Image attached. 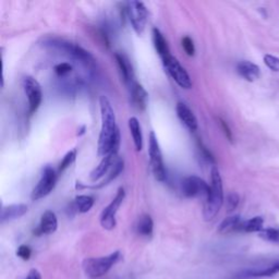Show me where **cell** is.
<instances>
[{
	"instance_id": "obj_20",
	"label": "cell",
	"mask_w": 279,
	"mask_h": 279,
	"mask_svg": "<svg viewBox=\"0 0 279 279\" xmlns=\"http://www.w3.org/2000/svg\"><path fill=\"white\" fill-rule=\"evenodd\" d=\"M128 125H129V129H130V132L132 135L135 149H137V151H141L143 147V135H142L141 126H140L138 118H135V117L129 118Z\"/></svg>"
},
{
	"instance_id": "obj_4",
	"label": "cell",
	"mask_w": 279,
	"mask_h": 279,
	"mask_svg": "<svg viewBox=\"0 0 279 279\" xmlns=\"http://www.w3.org/2000/svg\"><path fill=\"white\" fill-rule=\"evenodd\" d=\"M46 43L49 46L58 49V51L62 52L63 54H67L68 56L72 57L73 59L81 61L84 64H87V66H92V64L94 63V58H93V56L88 51H85L83 47L74 44V43L58 39V38L48 39Z\"/></svg>"
},
{
	"instance_id": "obj_29",
	"label": "cell",
	"mask_w": 279,
	"mask_h": 279,
	"mask_svg": "<svg viewBox=\"0 0 279 279\" xmlns=\"http://www.w3.org/2000/svg\"><path fill=\"white\" fill-rule=\"evenodd\" d=\"M264 62H265L266 66L271 70L275 71V72H279V58L271 55L264 56Z\"/></svg>"
},
{
	"instance_id": "obj_14",
	"label": "cell",
	"mask_w": 279,
	"mask_h": 279,
	"mask_svg": "<svg viewBox=\"0 0 279 279\" xmlns=\"http://www.w3.org/2000/svg\"><path fill=\"white\" fill-rule=\"evenodd\" d=\"M176 110L178 118L181 120V123L187 127L190 131H195L197 129V119L189 107L183 103H178Z\"/></svg>"
},
{
	"instance_id": "obj_21",
	"label": "cell",
	"mask_w": 279,
	"mask_h": 279,
	"mask_svg": "<svg viewBox=\"0 0 279 279\" xmlns=\"http://www.w3.org/2000/svg\"><path fill=\"white\" fill-rule=\"evenodd\" d=\"M264 219L261 216H256L247 221H242L238 231L243 232H261L263 230Z\"/></svg>"
},
{
	"instance_id": "obj_27",
	"label": "cell",
	"mask_w": 279,
	"mask_h": 279,
	"mask_svg": "<svg viewBox=\"0 0 279 279\" xmlns=\"http://www.w3.org/2000/svg\"><path fill=\"white\" fill-rule=\"evenodd\" d=\"M75 158H76V149L74 148V149H72V151H70L66 155H64V157L62 158L60 165L58 167L59 173H62L63 170H66L68 167L72 165Z\"/></svg>"
},
{
	"instance_id": "obj_35",
	"label": "cell",
	"mask_w": 279,
	"mask_h": 279,
	"mask_svg": "<svg viewBox=\"0 0 279 279\" xmlns=\"http://www.w3.org/2000/svg\"><path fill=\"white\" fill-rule=\"evenodd\" d=\"M84 130H85V127L83 126V127H82V129H81V130H80V132H77V135H82V134H83V133L85 132Z\"/></svg>"
},
{
	"instance_id": "obj_11",
	"label": "cell",
	"mask_w": 279,
	"mask_h": 279,
	"mask_svg": "<svg viewBox=\"0 0 279 279\" xmlns=\"http://www.w3.org/2000/svg\"><path fill=\"white\" fill-rule=\"evenodd\" d=\"M211 185L196 176L187 177L182 182V193L187 197L209 196Z\"/></svg>"
},
{
	"instance_id": "obj_32",
	"label": "cell",
	"mask_w": 279,
	"mask_h": 279,
	"mask_svg": "<svg viewBox=\"0 0 279 279\" xmlns=\"http://www.w3.org/2000/svg\"><path fill=\"white\" fill-rule=\"evenodd\" d=\"M17 255L19 257H21V259L24 260V261H27L30 260V257L32 255V250L30 247H27L25 245H22L20 246L17 250Z\"/></svg>"
},
{
	"instance_id": "obj_16",
	"label": "cell",
	"mask_w": 279,
	"mask_h": 279,
	"mask_svg": "<svg viewBox=\"0 0 279 279\" xmlns=\"http://www.w3.org/2000/svg\"><path fill=\"white\" fill-rule=\"evenodd\" d=\"M238 73L249 82L259 80L261 76V70L257 64L251 61H240L237 64Z\"/></svg>"
},
{
	"instance_id": "obj_24",
	"label": "cell",
	"mask_w": 279,
	"mask_h": 279,
	"mask_svg": "<svg viewBox=\"0 0 279 279\" xmlns=\"http://www.w3.org/2000/svg\"><path fill=\"white\" fill-rule=\"evenodd\" d=\"M279 273V261L274 263L273 265L268 266L267 268H262L259 270H250L247 273H243L241 277L248 278V277H271L275 276Z\"/></svg>"
},
{
	"instance_id": "obj_8",
	"label": "cell",
	"mask_w": 279,
	"mask_h": 279,
	"mask_svg": "<svg viewBox=\"0 0 279 279\" xmlns=\"http://www.w3.org/2000/svg\"><path fill=\"white\" fill-rule=\"evenodd\" d=\"M126 197V192L124 188H119L117 191L116 196L113 197L112 201L108 206H106L101 214V225L106 230H112L116 227V214L119 210V207L123 204Z\"/></svg>"
},
{
	"instance_id": "obj_18",
	"label": "cell",
	"mask_w": 279,
	"mask_h": 279,
	"mask_svg": "<svg viewBox=\"0 0 279 279\" xmlns=\"http://www.w3.org/2000/svg\"><path fill=\"white\" fill-rule=\"evenodd\" d=\"M114 58H116L118 68L120 70L121 76L124 77V81L126 83H128L129 85L133 84L134 83V81H133L134 74H133V68H132V64H131L130 60H129L124 54H120V53H117L116 55H114Z\"/></svg>"
},
{
	"instance_id": "obj_7",
	"label": "cell",
	"mask_w": 279,
	"mask_h": 279,
	"mask_svg": "<svg viewBox=\"0 0 279 279\" xmlns=\"http://www.w3.org/2000/svg\"><path fill=\"white\" fill-rule=\"evenodd\" d=\"M127 12L133 30L138 35H142L147 23L148 12L145 5L141 2L127 3Z\"/></svg>"
},
{
	"instance_id": "obj_34",
	"label": "cell",
	"mask_w": 279,
	"mask_h": 279,
	"mask_svg": "<svg viewBox=\"0 0 279 279\" xmlns=\"http://www.w3.org/2000/svg\"><path fill=\"white\" fill-rule=\"evenodd\" d=\"M25 279H42V275H41V273L37 269L33 268V269H31L30 271H28V274H27Z\"/></svg>"
},
{
	"instance_id": "obj_2",
	"label": "cell",
	"mask_w": 279,
	"mask_h": 279,
	"mask_svg": "<svg viewBox=\"0 0 279 279\" xmlns=\"http://www.w3.org/2000/svg\"><path fill=\"white\" fill-rule=\"evenodd\" d=\"M211 190L210 194L206 197L203 209V217L206 221H210L216 217L218 212L224 203V189L223 180L219 170L214 166L211 170Z\"/></svg>"
},
{
	"instance_id": "obj_3",
	"label": "cell",
	"mask_w": 279,
	"mask_h": 279,
	"mask_svg": "<svg viewBox=\"0 0 279 279\" xmlns=\"http://www.w3.org/2000/svg\"><path fill=\"white\" fill-rule=\"evenodd\" d=\"M121 259V252L114 251L111 254L102 257H90L83 261V270L91 278H99L108 273L111 267Z\"/></svg>"
},
{
	"instance_id": "obj_17",
	"label": "cell",
	"mask_w": 279,
	"mask_h": 279,
	"mask_svg": "<svg viewBox=\"0 0 279 279\" xmlns=\"http://www.w3.org/2000/svg\"><path fill=\"white\" fill-rule=\"evenodd\" d=\"M130 87H131V98H132V103L134 107L135 108H138L139 110H144L146 108L147 99H148L147 92L141 84L137 82L131 84Z\"/></svg>"
},
{
	"instance_id": "obj_13",
	"label": "cell",
	"mask_w": 279,
	"mask_h": 279,
	"mask_svg": "<svg viewBox=\"0 0 279 279\" xmlns=\"http://www.w3.org/2000/svg\"><path fill=\"white\" fill-rule=\"evenodd\" d=\"M57 228H58V219L56 214L52 211H46L42 215L41 223L34 230V234H52L57 230Z\"/></svg>"
},
{
	"instance_id": "obj_28",
	"label": "cell",
	"mask_w": 279,
	"mask_h": 279,
	"mask_svg": "<svg viewBox=\"0 0 279 279\" xmlns=\"http://www.w3.org/2000/svg\"><path fill=\"white\" fill-rule=\"evenodd\" d=\"M240 202V197L237 193H230L227 196V211L228 212H233L237 209Z\"/></svg>"
},
{
	"instance_id": "obj_22",
	"label": "cell",
	"mask_w": 279,
	"mask_h": 279,
	"mask_svg": "<svg viewBox=\"0 0 279 279\" xmlns=\"http://www.w3.org/2000/svg\"><path fill=\"white\" fill-rule=\"evenodd\" d=\"M241 223H242L241 217L239 215L229 216L220 223V225L218 227V232L219 233H228L231 231H238L239 226Z\"/></svg>"
},
{
	"instance_id": "obj_19",
	"label": "cell",
	"mask_w": 279,
	"mask_h": 279,
	"mask_svg": "<svg viewBox=\"0 0 279 279\" xmlns=\"http://www.w3.org/2000/svg\"><path fill=\"white\" fill-rule=\"evenodd\" d=\"M153 43H154V47L156 49L157 54L160 55V57L162 58V60L166 59L167 57L171 56L169 47L167 44V41L164 37V35L162 34V32L158 30V28L154 27L153 28Z\"/></svg>"
},
{
	"instance_id": "obj_25",
	"label": "cell",
	"mask_w": 279,
	"mask_h": 279,
	"mask_svg": "<svg viewBox=\"0 0 279 279\" xmlns=\"http://www.w3.org/2000/svg\"><path fill=\"white\" fill-rule=\"evenodd\" d=\"M124 166H125L124 160H123V158H119V157H118V160L116 161V163H114V165H113V167L111 168V170L109 171V174L106 176L105 180H104L101 184L95 185L94 188H102V187H104V185L108 184L110 181H112L113 179H116L121 173H123Z\"/></svg>"
},
{
	"instance_id": "obj_12",
	"label": "cell",
	"mask_w": 279,
	"mask_h": 279,
	"mask_svg": "<svg viewBox=\"0 0 279 279\" xmlns=\"http://www.w3.org/2000/svg\"><path fill=\"white\" fill-rule=\"evenodd\" d=\"M117 160H118V154H113V153L103 157L101 163L98 164V166H96L91 171L90 174L91 180L95 182V181H98L99 179H102L104 176L108 175Z\"/></svg>"
},
{
	"instance_id": "obj_23",
	"label": "cell",
	"mask_w": 279,
	"mask_h": 279,
	"mask_svg": "<svg viewBox=\"0 0 279 279\" xmlns=\"http://www.w3.org/2000/svg\"><path fill=\"white\" fill-rule=\"evenodd\" d=\"M153 228H154V223L152 217L147 215V214H144L142 215L137 224V231L139 234L144 235V237H149L153 233Z\"/></svg>"
},
{
	"instance_id": "obj_30",
	"label": "cell",
	"mask_w": 279,
	"mask_h": 279,
	"mask_svg": "<svg viewBox=\"0 0 279 279\" xmlns=\"http://www.w3.org/2000/svg\"><path fill=\"white\" fill-rule=\"evenodd\" d=\"M54 70L59 76H63V75H67L68 73L71 72V71H72V66L68 62H61L56 64Z\"/></svg>"
},
{
	"instance_id": "obj_5",
	"label": "cell",
	"mask_w": 279,
	"mask_h": 279,
	"mask_svg": "<svg viewBox=\"0 0 279 279\" xmlns=\"http://www.w3.org/2000/svg\"><path fill=\"white\" fill-rule=\"evenodd\" d=\"M148 156L151 163L152 173L157 181H165L166 170L164 165L163 154L160 147V143L157 141L155 133L152 131L148 135Z\"/></svg>"
},
{
	"instance_id": "obj_26",
	"label": "cell",
	"mask_w": 279,
	"mask_h": 279,
	"mask_svg": "<svg viewBox=\"0 0 279 279\" xmlns=\"http://www.w3.org/2000/svg\"><path fill=\"white\" fill-rule=\"evenodd\" d=\"M74 204L80 213H88L94 205V198L90 195H77L74 200Z\"/></svg>"
},
{
	"instance_id": "obj_9",
	"label": "cell",
	"mask_w": 279,
	"mask_h": 279,
	"mask_svg": "<svg viewBox=\"0 0 279 279\" xmlns=\"http://www.w3.org/2000/svg\"><path fill=\"white\" fill-rule=\"evenodd\" d=\"M56 182L57 175L55 169L51 166H46L44 170H43V175L39 179L38 183L36 184V187L32 191L31 198L33 201H37V200L47 196L49 193L54 190Z\"/></svg>"
},
{
	"instance_id": "obj_15",
	"label": "cell",
	"mask_w": 279,
	"mask_h": 279,
	"mask_svg": "<svg viewBox=\"0 0 279 279\" xmlns=\"http://www.w3.org/2000/svg\"><path fill=\"white\" fill-rule=\"evenodd\" d=\"M28 211V207L25 204H11L3 207L2 216H0V221L2 224L7 223V221H11L14 219H18L20 217L24 216Z\"/></svg>"
},
{
	"instance_id": "obj_36",
	"label": "cell",
	"mask_w": 279,
	"mask_h": 279,
	"mask_svg": "<svg viewBox=\"0 0 279 279\" xmlns=\"http://www.w3.org/2000/svg\"><path fill=\"white\" fill-rule=\"evenodd\" d=\"M278 233H279V229H278Z\"/></svg>"
},
{
	"instance_id": "obj_6",
	"label": "cell",
	"mask_w": 279,
	"mask_h": 279,
	"mask_svg": "<svg viewBox=\"0 0 279 279\" xmlns=\"http://www.w3.org/2000/svg\"><path fill=\"white\" fill-rule=\"evenodd\" d=\"M163 64L167 73L179 87L184 90H189L192 88V81L189 73L174 56H169L166 59H164Z\"/></svg>"
},
{
	"instance_id": "obj_1",
	"label": "cell",
	"mask_w": 279,
	"mask_h": 279,
	"mask_svg": "<svg viewBox=\"0 0 279 279\" xmlns=\"http://www.w3.org/2000/svg\"><path fill=\"white\" fill-rule=\"evenodd\" d=\"M99 108H101L102 128L98 137L97 154L105 157L108 154H118L120 147V132L116 125V116L109 99L106 96L99 97Z\"/></svg>"
},
{
	"instance_id": "obj_33",
	"label": "cell",
	"mask_w": 279,
	"mask_h": 279,
	"mask_svg": "<svg viewBox=\"0 0 279 279\" xmlns=\"http://www.w3.org/2000/svg\"><path fill=\"white\" fill-rule=\"evenodd\" d=\"M219 121H220V126H221V128H223V130H224V132L226 134L227 139L229 141H230V142H232V133H231L230 128L228 127V125L225 123V121L223 119H219Z\"/></svg>"
},
{
	"instance_id": "obj_31",
	"label": "cell",
	"mask_w": 279,
	"mask_h": 279,
	"mask_svg": "<svg viewBox=\"0 0 279 279\" xmlns=\"http://www.w3.org/2000/svg\"><path fill=\"white\" fill-rule=\"evenodd\" d=\"M182 43V47L184 49V52L187 53L188 56H193L195 53V47H194V43L189 37V36H184L181 41Z\"/></svg>"
},
{
	"instance_id": "obj_10",
	"label": "cell",
	"mask_w": 279,
	"mask_h": 279,
	"mask_svg": "<svg viewBox=\"0 0 279 279\" xmlns=\"http://www.w3.org/2000/svg\"><path fill=\"white\" fill-rule=\"evenodd\" d=\"M23 89L28 101V110L30 113H34L38 109L43 101L42 87L36 78L33 76H25L23 78Z\"/></svg>"
}]
</instances>
